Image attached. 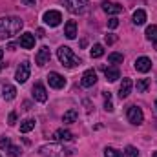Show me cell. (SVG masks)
<instances>
[{
	"instance_id": "e0dca14e",
	"label": "cell",
	"mask_w": 157,
	"mask_h": 157,
	"mask_svg": "<svg viewBox=\"0 0 157 157\" xmlns=\"http://www.w3.org/2000/svg\"><path fill=\"white\" fill-rule=\"evenodd\" d=\"M102 11L108 15H119L122 13V6H119L115 2H102Z\"/></svg>"
},
{
	"instance_id": "ac0fdd59",
	"label": "cell",
	"mask_w": 157,
	"mask_h": 157,
	"mask_svg": "<svg viewBox=\"0 0 157 157\" xmlns=\"http://www.w3.org/2000/svg\"><path fill=\"white\" fill-rule=\"evenodd\" d=\"M64 35H66V39H75L77 37V22L75 20H68L66 22V26H64Z\"/></svg>"
},
{
	"instance_id": "ffe728a7",
	"label": "cell",
	"mask_w": 157,
	"mask_h": 157,
	"mask_svg": "<svg viewBox=\"0 0 157 157\" xmlns=\"http://www.w3.org/2000/svg\"><path fill=\"white\" fill-rule=\"evenodd\" d=\"M132 20H133L135 26H143V24L146 22V11H144V9H137V11L133 13Z\"/></svg>"
},
{
	"instance_id": "277c9868",
	"label": "cell",
	"mask_w": 157,
	"mask_h": 157,
	"mask_svg": "<svg viewBox=\"0 0 157 157\" xmlns=\"http://www.w3.org/2000/svg\"><path fill=\"white\" fill-rule=\"evenodd\" d=\"M62 4H64V7H66L70 13H73V15L84 13V11H86V6H88L86 0H62Z\"/></svg>"
},
{
	"instance_id": "d6986e66",
	"label": "cell",
	"mask_w": 157,
	"mask_h": 157,
	"mask_svg": "<svg viewBox=\"0 0 157 157\" xmlns=\"http://www.w3.org/2000/svg\"><path fill=\"white\" fill-rule=\"evenodd\" d=\"M2 97H4L6 101H13V99L17 97V88L11 86V84H6V86L2 88Z\"/></svg>"
},
{
	"instance_id": "7402d4cb",
	"label": "cell",
	"mask_w": 157,
	"mask_h": 157,
	"mask_svg": "<svg viewBox=\"0 0 157 157\" xmlns=\"http://www.w3.org/2000/svg\"><path fill=\"white\" fill-rule=\"evenodd\" d=\"M35 124H37L35 119H24V121L20 122V132H22V133H28V132H31V130L35 128Z\"/></svg>"
},
{
	"instance_id": "5b68a950",
	"label": "cell",
	"mask_w": 157,
	"mask_h": 157,
	"mask_svg": "<svg viewBox=\"0 0 157 157\" xmlns=\"http://www.w3.org/2000/svg\"><path fill=\"white\" fill-rule=\"evenodd\" d=\"M126 117H128V121H130L132 124L139 126V124H143V121H144V113H143V110H141L139 106H130Z\"/></svg>"
},
{
	"instance_id": "60d3db41",
	"label": "cell",
	"mask_w": 157,
	"mask_h": 157,
	"mask_svg": "<svg viewBox=\"0 0 157 157\" xmlns=\"http://www.w3.org/2000/svg\"><path fill=\"white\" fill-rule=\"evenodd\" d=\"M0 70H2V66H0Z\"/></svg>"
},
{
	"instance_id": "cb8c5ba5",
	"label": "cell",
	"mask_w": 157,
	"mask_h": 157,
	"mask_svg": "<svg viewBox=\"0 0 157 157\" xmlns=\"http://www.w3.org/2000/svg\"><path fill=\"white\" fill-rule=\"evenodd\" d=\"M90 53H91V59H101V57L104 55V46H102V44H95Z\"/></svg>"
},
{
	"instance_id": "44dd1931",
	"label": "cell",
	"mask_w": 157,
	"mask_h": 157,
	"mask_svg": "<svg viewBox=\"0 0 157 157\" xmlns=\"http://www.w3.org/2000/svg\"><path fill=\"white\" fill-rule=\"evenodd\" d=\"M78 117V112L75 110V108H71V110H68L64 115H62V122L64 124H71V122H75Z\"/></svg>"
},
{
	"instance_id": "4fadbf2b",
	"label": "cell",
	"mask_w": 157,
	"mask_h": 157,
	"mask_svg": "<svg viewBox=\"0 0 157 157\" xmlns=\"http://www.w3.org/2000/svg\"><path fill=\"white\" fill-rule=\"evenodd\" d=\"M18 44H20L24 49L35 48V35H33V33H22L20 39H18Z\"/></svg>"
},
{
	"instance_id": "f35d334b",
	"label": "cell",
	"mask_w": 157,
	"mask_h": 157,
	"mask_svg": "<svg viewBox=\"0 0 157 157\" xmlns=\"http://www.w3.org/2000/svg\"><path fill=\"white\" fill-rule=\"evenodd\" d=\"M155 108H157V101H155Z\"/></svg>"
},
{
	"instance_id": "83f0119b",
	"label": "cell",
	"mask_w": 157,
	"mask_h": 157,
	"mask_svg": "<svg viewBox=\"0 0 157 157\" xmlns=\"http://www.w3.org/2000/svg\"><path fill=\"white\" fill-rule=\"evenodd\" d=\"M124 157H139V152L135 146H126L124 148Z\"/></svg>"
},
{
	"instance_id": "4dcf8cb0",
	"label": "cell",
	"mask_w": 157,
	"mask_h": 157,
	"mask_svg": "<svg viewBox=\"0 0 157 157\" xmlns=\"http://www.w3.org/2000/svg\"><path fill=\"white\" fill-rule=\"evenodd\" d=\"M104 42H106L108 46H110V44H115V42H117V37H115V35H106V37H104Z\"/></svg>"
},
{
	"instance_id": "f1b7e54d",
	"label": "cell",
	"mask_w": 157,
	"mask_h": 157,
	"mask_svg": "<svg viewBox=\"0 0 157 157\" xmlns=\"http://www.w3.org/2000/svg\"><path fill=\"white\" fill-rule=\"evenodd\" d=\"M104 157H122V155L119 154L115 148H106L104 150Z\"/></svg>"
},
{
	"instance_id": "e575fe53",
	"label": "cell",
	"mask_w": 157,
	"mask_h": 157,
	"mask_svg": "<svg viewBox=\"0 0 157 157\" xmlns=\"http://www.w3.org/2000/svg\"><path fill=\"white\" fill-rule=\"evenodd\" d=\"M37 37H40V39H42V37H46V35H44V29H42V28H40V29H37Z\"/></svg>"
},
{
	"instance_id": "9c48e42d",
	"label": "cell",
	"mask_w": 157,
	"mask_h": 157,
	"mask_svg": "<svg viewBox=\"0 0 157 157\" xmlns=\"http://www.w3.org/2000/svg\"><path fill=\"white\" fill-rule=\"evenodd\" d=\"M48 82H49V86L55 88V90H62V88L66 86V78L62 77L60 73H57V71H51V73L48 75Z\"/></svg>"
},
{
	"instance_id": "484cf974",
	"label": "cell",
	"mask_w": 157,
	"mask_h": 157,
	"mask_svg": "<svg viewBox=\"0 0 157 157\" xmlns=\"http://www.w3.org/2000/svg\"><path fill=\"white\" fill-rule=\"evenodd\" d=\"M122 60H124L122 53H110L108 55V62L110 64H122Z\"/></svg>"
},
{
	"instance_id": "3957f363",
	"label": "cell",
	"mask_w": 157,
	"mask_h": 157,
	"mask_svg": "<svg viewBox=\"0 0 157 157\" xmlns=\"http://www.w3.org/2000/svg\"><path fill=\"white\" fill-rule=\"evenodd\" d=\"M57 57H59L60 64H62V66H66V68H75V66H80V59L73 53V49H71V48H68V46H60V48H59V51H57Z\"/></svg>"
},
{
	"instance_id": "d6a6232c",
	"label": "cell",
	"mask_w": 157,
	"mask_h": 157,
	"mask_svg": "<svg viewBox=\"0 0 157 157\" xmlns=\"http://www.w3.org/2000/svg\"><path fill=\"white\" fill-rule=\"evenodd\" d=\"M7 122H9L11 126L17 122V113H15V112H11V113H9V117H7Z\"/></svg>"
},
{
	"instance_id": "30bf717a",
	"label": "cell",
	"mask_w": 157,
	"mask_h": 157,
	"mask_svg": "<svg viewBox=\"0 0 157 157\" xmlns=\"http://www.w3.org/2000/svg\"><path fill=\"white\" fill-rule=\"evenodd\" d=\"M49 59H51V51H49L48 46H42L39 51H37V55H35V62L39 66H46L49 62Z\"/></svg>"
},
{
	"instance_id": "74e56055",
	"label": "cell",
	"mask_w": 157,
	"mask_h": 157,
	"mask_svg": "<svg viewBox=\"0 0 157 157\" xmlns=\"http://www.w3.org/2000/svg\"><path fill=\"white\" fill-rule=\"evenodd\" d=\"M152 157H157V152H155V154H154V155H152Z\"/></svg>"
},
{
	"instance_id": "ba28073f",
	"label": "cell",
	"mask_w": 157,
	"mask_h": 157,
	"mask_svg": "<svg viewBox=\"0 0 157 157\" xmlns=\"http://www.w3.org/2000/svg\"><path fill=\"white\" fill-rule=\"evenodd\" d=\"M0 148H2V150H6L9 157H18L20 154H22V150H20L18 146H13V144H11V141H9L7 137H2V139H0Z\"/></svg>"
},
{
	"instance_id": "5bb4252c",
	"label": "cell",
	"mask_w": 157,
	"mask_h": 157,
	"mask_svg": "<svg viewBox=\"0 0 157 157\" xmlns=\"http://www.w3.org/2000/svg\"><path fill=\"white\" fill-rule=\"evenodd\" d=\"M33 97H35V101H39V102H46L48 101V91H46V88L37 82L35 86H33Z\"/></svg>"
},
{
	"instance_id": "d4e9b609",
	"label": "cell",
	"mask_w": 157,
	"mask_h": 157,
	"mask_svg": "<svg viewBox=\"0 0 157 157\" xmlns=\"http://www.w3.org/2000/svg\"><path fill=\"white\" fill-rule=\"evenodd\" d=\"M148 88H150V80L148 78H139L137 80V91L139 93H146Z\"/></svg>"
},
{
	"instance_id": "f546056e",
	"label": "cell",
	"mask_w": 157,
	"mask_h": 157,
	"mask_svg": "<svg viewBox=\"0 0 157 157\" xmlns=\"http://www.w3.org/2000/svg\"><path fill=\"white\" fill-rule=\"evenodd\" d=\"M117 26H119V20L115 18V17H112V18L108 20V28H110V29H115Z\"/></svg>"
},
{
	"instance_id": "4316f807",
	"label": "cell",
	"mask_w": 157,
	"mask_h": 157,
	"mask_svg": "<svg viewBox=\"0 0 157 157\" xmlns=\"http://www.w3.org/2000/svg\"><path fill=\"white\" fill-rule=\"evenodd\" d=\"M146 39L155 42V39H157V26H148V28H146Z\"/></svg>"
},
{
	"instance_id": "8fae6325",
	"label": "cell",
	"mask_w": 157,
	"mask_h": 157,
	"mask_svg": "<svg viewBox=\"0 0 157 157\" xmlns=\"http://www.w3.org/2000/svg\"><path fill=\"white\" fill-rule=\"evenodd\" d=\"M95 82H97V73H95V70H86L84 75H82V78H80V84H82L84 88H91Z\"/></svg>"
},
{
	"instance_id": "52a82bcc",
	"label": "cell",
	"mask_w": 157,
	"mask_h": 157,
	"mask_svg": "<svg viewBox=\"0 0 157 157\" xmlns=\"http://www.w3.org/2000/svg\"><path fill=\"white\" fill-rule=\"evenodd\" d=\"M44 22L49 26V28H57L60 22H62V15L60 11H55V9H49L44 13Z\"/></svg>"
},
{
	"instance_id": "836d02e7",
	"label": "cell",
	"mask_w": 157,
	"mask_h": 157,
	"mask_svg": "<svg viewBox=\"0 0 157 157\" xmlns=\"http://www.w3.org/2000/svg\"><path fill=\"white\" fill-rule=\"evenodd\" d=\"M22 4H24V6H29V7H33V6H37V0H22Z\"/></svg>"
},
{
	"instance_id": "603a6c76",
	"label": "cell",
	"mask_w": 157,
	"mask_h": 157,
	"mask_svg": "<svg viewBox=\"0 0 157 157\" xmlns=\"http://www.w3.org/2000/svg\"><path fill=\"white\" fill-rule=\"evenodd\" d=\"M104 75H106V78H108L110 82H115L117 78H121V73H119L117 68H106V70H104Z\"/></svg>"
},
{
	"instance_id": "d590c367",
	"label": "cell",
	"mask_w": 157,
	"mask_h": 157,
	"mask_svg": "<svg viewBox=\"0 0 157 157\" xmlns=\"http://www.w3.org/2000/svg\"><path fill=\"white\" fill-rule=\"evenodd\" d=\"M102 95H104V99H112V93L110 91H102Z\"/></svg>"
},
{
	"instance_id": "8d00e7d4",
	"label": "cell",
	"mask_w": 157,
	"mask_h": 157,
	"mask_svg": "<svg viewBox=\"0 0 157 157\" xmlns=\"http://www.w3.org/2000/svg\"><path fill=\"white\" fill-rule=\"evenodd\" d=\"M2 57H4V49L0 48V59H2Z\"/></svg>"
},
{
	"instance_id": "9a60e30c",
	"label": "cell",
	"mask_w": 157,
	"mask_h": 157,
	"mask_svg": "<svg viewBox=\"0 0 157 157\" xmlns=\"http://www.w3.org/2000/svg\"><path fill=\"white\" fill-rule=\"evenodd\" d=\"M132 88H133V82H132V78H122V82H121V88H119V97H121V99H126V97L132 93Z\"/></svg>"
},
{
	"instance_id": "7a4b0ae2",
	"label": "cell",
	"mask_w": 157,
	"mask_h": 157,
	"mask_svg": "<svg viewBox=\"0 0 157 157\" xmlns=\"http://www.w3.org/2000/svg\"><path fill=\"white\" fill-rule=\"evenodd\" d=\"M39 154L42 157H70L73 154L71 148H66L64 144H44L39 148Z\"/></svg>"
},
{
	"instance_id": "2e32d148",
	"label": "cell",
	"mask_w": 157,
	"mask_h": 157,
	"mask_svg": "<svg viewBox=\"0 0 157 157\" xmlns=\"http://www.w3.org/2000/svg\"><path fill=\"white\" fill-rule=\"evenodd\" d=\"M53 137H55V141H59V143H70V141H73V133H71L70 130H64V128L57 130V132L53 133Z\"/></svg>"
},
{
	"instance_id": "ab89813d",
	"label": "cell",
	"mask_w": 157,
	"mask_h": 157,
	"mask_svg": "<svg viewBox=\"0 0 157 157\" xmlns=\"http://www.w3.org/2000/svg\"><path fill=\"white\" fill-rule=\"evenodd\" d=\"M155 44H157V39H155Z\"/></svg>"
},
{
	"instance_id": "1f68e13d",
	"label": "cell",
	"mask_w": 157,
	"mask_h": 157,
	"mask_svg": "<svg viewBox=\"0 0 157 157\" xmlns=\"http://www.w3.org/2000/svg\"><path fill=\"white\" fill-rule=\"evenodd\" d=\"M104 110H106V112H113V104H112V99H106V102H104Z\"/></svg>"
},
{
	"instance_id": "7c38bea8",
	"label": "cell",
	"mask_w": 157,
	"mask_h": 157,
	"mask_svg": "<svg viewBox=\"0 0 157 157\" xmlns=\"http://www.w3.org/2000/svg\"><path fill=\"white\" fill-rule=\"evenodd\" d=\"M135 70L141 71V73L150 71V70H152V60H150L148 57H139V59L135 60Z\"/></svg>"
},
{
	"instance_id": "6da1fadb",
	"label": "cell",
	"mask_w": 157,
	"mask_h": 157,
	"mask_svg": "<svg viewBox=\"0 0 157 157\" xmlns=\"http://www.w3.org/2000/svg\"><path fill=\"white\" fill-rule=\"evenodd\" d=\"M24 22L18 17H2L0 18V39H9L20 33Z\"/></svg>"
},
{
	"instance_id": "8992f818",
	"label": "cell",
	"mask_w": 157,
	"mask_h": 157,
	"mask_svg": "<svg viewBox=\"0 0 157 157\" xmlns=\"http://www.w3.org/2000/svg\"><path fill=\"white\" fill-rule=\"evenodd\" d=\"M29 73H31V66H29V62H28V60H24V62L17 68L15 80H17V82H20V84H24V82L29 78Z\"/></svg>"
}]
</instances>
